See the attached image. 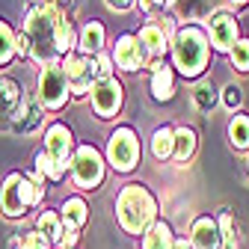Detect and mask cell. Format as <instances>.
<instances>
[{
    "mask_svg": "<svg viewBox=\"0 0 249 249\" xmlns=\"http://www.w3.org/2000/svg\"><path fill=\"white\" fill-rule=\"evenodd\" d=\"M21 30L30 39V59L39 69L77 51V30L59 3H45V0L33 3L24 15Z\"/></svg>",
    "mask_w": 249,
    "mask_h": 249,
    "instance_id": "1",
    "label": "cell"
},
{
    "mask_svg": "<svg viewBox=\"0 0 249 249\" xmlns=\"http://www.w3.org/2000/svg\"><path fill=\"white\" fill-rule=\"evenodd\" d=\"M211 39L205 24H181L169 48V62L184 80H202L211 62Z\"/></svg>",
    "mask_w": 249,
    "mask_h": 249,
    "instance_id": "2",
    "label": "cell"
},
{
    "mask_svg": "<svg viewBox=\"0 0 249 249\" xmlns=\"http://www.w3.org/2000/svg\"><path fill=\"white\" fill-rule=\"evenodd\" d=\"M116 223L124 234L140 237L158 223V199L145 184H124L116 196Z\"/></svg>",
    "mask_w": 249,
    "mask_h": 249,
    "instance_id": "3",
    "label": "cell"
},
{
    "mask_svg": "<svg viewBox=\"0 0 249 249\" xmlns=\"http://www.w3.org/2000/svg\"><path fill=\"white\" fill-rule=\"evenodd\" d=\"M45 178L33 169V172H9L3 178V187H0V211H3V216H9V220H21V216L30 211L42 205L45 199Z\"/></svg>",
    "mask_w": 249,
    "mask_h": 249,
    "instance_id": "4",
    "label": "cell"
},
{
    "mask_svg": "<svg viewBox=\"0 0 249 249\" xmlns=\"http://www.w3.org/2000/svg\"><path fill=\"white\" fill-rule=\"evenodd\" d=\"M107 166L116 169L119 175H128L140 166L142 160V145H140V134L131 124H119V128L107 137V148H104Z\"/></svg>",
    "mask_w": 249,
    "mask_h": 249,
    "instance_id": "5",
    "label": "cell"
},
{
    "mask_svg": "<svg viewBox=\"0 0 249 249\" xmlns=\"http://www.w3.org/2000/svg\"><path fill=\"white\" fill-rule=\"evenodd\" d=\"M71 181L74 187H80V190H98V187L104 184L107 178V158L89 142H80L71 154Z\"/></svg>",
    "mask_w": 249,
    "mask_h": 249,
    "instance_id": "6",
    "label": "cell"
},
{
    "mask_svg": "<svg viewBox=\"0 0 249 249\" xmlns=\"http://www.w3.org/2000/svg\"><path fill=\"white\" fill-rule=\"evenodd\" d=\"M71 98V86L69 77L62 71L59 62H51V66H42L36 74V101L42 110L48 113H59Z\"/></svg>",
    "mask_w": 249,
    "mask_h": 249,
    "instance_id": "7",
    "label": "cell"
},
{
    "mask_svg": "<svg viewBox=\"0 0 249 249\" xmlns=\"http://www.w3.org/2000/svg\"><path fill=\"white\" fill-rule=\"evenodd\" d=\"M62 71L69 77V86H71V98H86L92 86L98 83L101 71H98V59L89 56V53H80V51H71L59 59Z\"/></svg>",
    "mask_w": 249,
    "mask_h": 249,
    "instance_id": "8",
    "label": "cell"
},
{
    "mask_svg": "<svg viewBox=\"0 0 249 249\" xmlns=\"http://www.w3.org/2000/svg\"><path fill=\"white\" fill-rule=\"evenodd\" d=\"M211 48L216 53H231V48L240 42V27H237V15L231 9H216L213 15H208L205 21Z\"/></svg>",
    "mask_w": 249,
    "mask_h": 249,
    "instance_id": "9",
    "label": "cell"
},
{
    "mask_svg": "<svg viewBox=\"0 0 249 249\" xmlns=\"http://www.w3.org/2000/svg\"><path fill=\"white\" fill-rule=\"evenodd\" d=\"M89 101H92V110H95L98 119H104V122L116 119L122 113V104H124L122 80L119 77H98V83L89 92Z\"/></svg>",
    "mask_w": 249,
    "mask_h": 249,
    "instance_id": "10",
    "label": "cell"
},
{
    "mask_svg": "<svg viewBox=\"0 0 249 249\" xmlns=\"http://www.w3.org/2000/svg\"><path fill=\"white\" fill-rule=\"evenodd\" d=\"M110 53H113V59H116V69L128 71V74L142 71V69H148L151 62H154L137 33H122V36H116V45H113Z\"/></svg>",
    "mask_w": 249,
    "mask_h": 249,
    "instance_id": "11",
    "label": "cell"
},
{
    "mask_svg": "<svg viewBox=\"0 0 249 249\" xmlns=\"http://www.w3.org/2000/svg\"><path fill=\"white\" fill-rule=\"evenodd\" d=\"M27 92L15 77L0 74V131H12V124L24 107Z\"/></svg>",
    "mask_w": 249,
    "mask_h": 249,
    "instance_id": "12",
    "label": "cell"
},
{
    "mask_svg": "<svg viewBox=\"0 0 249 249\" xmlns=\"http://www.w3.org/2000/svg\"><path fill=\"white\" fill-rule=\"evenodd\" d=\"M77 142H74V134L69 124L62 122H53L45 128V151L59 163V166H71V154H74Z\"/></svg>",
    "mask_w": 249,
    "mask_h": 249,
    "instance_id": "13",
    "label": "cell"
},
{
    "mask_svg": "<svg viewBox=\"0 0 249 249\" xmlns=\"http://www.w3.org/2000/svg\"><path fill=\"white\" fill-rule=\"evenodd\" d=\"M175 69H172V62L160 59V62H151L148 66V92H151V98L158 101V104H166L175 98Z\"/></svg>",
    "mask_w": 249,
    "mask_h": 249,
    "instance_id": "14",
    "label": "cell"
},
{
    "mask_svg": "<svg viewBox=\"0 0 249 249\" xmlns=\"http://www.w3.org/2000/svg\"><path fill=\"white\" fill-rule=\"evenodd\" d=\"M190 246L193 249H220L223 246V234H220V223L213 216H196L190 226Z\"/></svg>",
    "mask_w": 249,
    "mask_h": 249,
    "instance_id": "15",
    "label": "cell"
},
{
    "mask_svg": "<svg viewBox=\"0 0 249 249\" xmlns=\"http://www.w3.org/2000/svg\"><path fill=\"white\" fill-rule=\"evenodd\" d=\"M140 42L145 45V51L151 53V59L154 62H160V59H166V53H169V48H172V39L163 33V27L158 24V21H145L142 27H140Z\"/></svg>",
    "mask_w": 249,
    "mask_h": 249,
    "instance_id": "16",
    "label": "cell"
},
{
    "mask_svg": "<svg viewBox=\"0 0 249 249\" xmlns=\"http://www.w3.org/2000/svg\"><path fill=\"white\" fill-rule=\"evenodd\" d=\"M104 45H107V27H104L98 18L83 21V27L77 30V51L95 56V53L104 51Z\"/></svg>",
    "mask_w": 249,
    "mask_h": 249,
    "instance_id": "17",
    "label": "cell"
},
{
    "mask_svg": "<svg viewBox=\"0 0 249 249\" xmlns=\"http://www.w3.org/2000/svg\"><path fill=\"white\" fill-rule=\"evenodd\" d=\"M59 216H62V226H66V231H80L89 220V205L83 196H69L66 202H62L59 208Z\"/></svg>",
    "mask_w": 249,
    "mask_h": 249,
    "instance_id": "18",
    "label": "cell"
},
{
    "mask_svg": "<svg viewBox=\"0 0 249 249\" xmlns=\"http://www.w3.org/2000/svg\"><path fill=\"white\" fill-rule=\"evenodd\" d=\"M216 3L220 0H178V6H175V18L184 21V24H196L199 18H208L213 15Z\"/></svg>",
    "mask_w": 249,
    "mask_h": 249,
    "instance_id": "19",
    "label": "cell"
},
{
    "mask_svg": "<svg viewBox=\"0 0 249 249\" xmlns=\"http://www.w3.org/2000/svg\"><path fill=\"white\" fill-rule=\"evenodd\" d=\"M39 116H42V107L36 101V95H30L27 92V98H24V107L12 124V134H30V131H36L39 128Z\"/></svg>",
    "mask_w": 249,
    "mask_h": 249,
    "instance_id": "20",
    "label": "cell"
},
{
    "mask_svg": "<svg viewBox=\"0 0 249 249\" xmlns=\"http://www.w3.org/2000/svg\"><path fill=\"white\" fill-rule=\"evenodd\" d=\"M18 59V30L6 18H0V69H9Z\"/></svg>",
    "mask_w": 249,
    "mask_h": 249,
    "instance_id": "21",
    "label": "cell"
},
{
    "mask_svg": "<svg viewBox=\"0 0 249 249\" xmlns=\"http://www.w3.org/2000/svg\"><path fill=\"white\" fill-rule=\"evenodd\" d=\"M172 246H175V234L166 220H158L142 234V249H172Z\"/></svg>",
    "mask_w": 249,
    "mask_h": 249,
    "instance_id": "22",
    "label": "cell"
},
{
    "mask_svg": "<svg viewBox=\"0 0 249 249\" xmlns=\"http://www.w3.org/2000/svg\"><path fill=\"white\" fill-rule=\"evenodd\" d=\"M151 154L158 160H169L175 154V128L172 124H160V128L151 134Z\"/></svg>",
    "mask_w": 249,
    "mask_h": 249,
    "instance_id": "23",
    "label": "cell"
},
{
    "mask_svg": "<svg viewBox=\"0 0 249 249\" xmlns=\"http://www.w3.org/2000/svg\"><path fill=\"white\" fill-rule=\"evenodd\" d=\"M33 169L45 178V181H51V184H59L62 178H66L69 175V166H59L53 158H51V154L45 151V148H39L36 151V160H33Z\"/></svg>",
    "mask_w": 249,
    "mask_h": 249,
    "instance_id": "24",
    "label": "cell"
},
{
    "mask_svg": "<svg viewBox=\"0 0 249 249\" xmlns=\"http://www.w3.org/2000/svg\"><path fill=\"white\" fill-rule=\"evenodd\" d=\"M36 229H39V231H42L51 243H59V240H62V234H66V226H62L59 211H51V208H45V211L39 213Z\"/></svg>",
    "mask_w": 249,
    "mask_h": 249,
    "instance_id": "25",
    "label": "cell"
},
{
    "mask_svg": "<svg viewBox=\"0 0 249 249\" xmlns=\"http://www.w3.org/2000/svg\"><path fill=\"white\" fill-rule=\"evenodd\" d=\"M229 142L234 151H249V116L237 113L229 122Z\"/></svg>",
    "mask_w": 249,
    "mask_h": 249,
    "instance_id": "26",
    "label": "cell"
},
{
    "mask_svg": "<svg viewBox=\"0 0 249 249\" xmlns=\"http://www.w3.org/2000/svg\"><path fill=\"white\" fill-rule=\"evenodd\" d=\"M193 151H196V131L193 128H175V154L172 158L178 160V163H187L193 158Z\"/></svg>",
    "mask_w": 249,
    "mask_h": 249,
    "instance_id": "27",
    "label": "cell"
},
{
    "mask_svg": "<svg viewBox=\"0 0 249 249\" xmlns=\"http://www.w3.org/2000/svg\"><path fill=\"white\" fill-rule=\"evenodd\" d=\"M216 101H220V92H216V86H213L211 80H199L196 89H193V104H196L202 113H211Z\"/></svg>",
    "mask_w": 249,
    "mask_h": 249,
    "instance_id": "28",
    "label": "cell"
},
{
    "mask_svg": "<svg viewBox=\"0 0 249 249\" xmlns=\"http://www.w3.org/2000/svg\"><path fill=\"white\" fill-rule=\"evenodd\" d=\"M220 234H223V246L226 249H237V226H234V216L229 213V211H223L220 213Z\"/></svg>",
    "mask_w": 249,
    "mask_h": 249,
    "instance_id": "29",
    "label": "cell"
},
{
    "mask_svg": "<svg viewBox=\"0 0 249 249\" xmlns=\"http://www.w3.org/2000/svg\"><path fill=\"white\" fill-rule=\"evenodd\" d=\"M229 59H231V66H234L240 74H246V71H249V39H243V36H240V42L231 48Z\"/></svg>",
    "mask_w": 249,
    "mask_h": 249,
    "instance_id": "30",
    "label": "cell"
},
{
    "mask_svg": "<svg viewBox=\"0 0 249 249\" xmlns=\"http://www.w3.org/2000/svg\"><path fill=\"white\" fill-rule=\"evenodd\" d=\"M220 101H223V107H226V110H231V113H234V110L243 104V89H240L237 83H229V86L220 92Z\"/></svg>",
    "mask_w": 249,
    "mask_h": 249,
    "instance_id": "31",
    "label": "cell"
},
{
    "mask_svg": "<svg viewBox=\"0 0 249 249\" xmlns=\"http://www.w3.org/2000/svg\"><path fill=\"white\" fill-rule=\"evenodd\" d=\"M21 240H24V249H53V243H51L39 229L24 231V234H21Z\"/></svg>",
    "mask_w": 249,
    "mask_h": 249,
    "instance_id": "32",
    "label": "cell"
},
{
    "mask_svg": "<svg viewBox=\"0 0 249 249\" xmlns=\"http://www.w3.org/2000/svg\"><path fill=\"white\" fill-rule=\"evenodd\" d=\"M95 59H98V71H101V77H116V59H113V53L104 48L101 53H95Z\"/></svg>",
    "mask_w": 249,
    "mask_h": 249,
    "instance_id": "33",
    "label": "cell"
},
{
    "mask_svg": "<svg viewBox=\"0 0 249 249\" xmlns=\"http://www.w3.org/2000/svg\"><path fill=\"white\" fill-rule=\"evenodd\" d=\"M107 3V9H113V12H131L134 6H137V0H104Z\"/></svg>",
    "mask_w": 249,
    "mask_h": 249,
    "instance_id": "34",
    "label": "cell"
},
{
    "mask_svg": "<svg viewBox=\"0 0 249 249\" xmlns=\"http://www.w3.org/2000/svg\"><path fill=\"white\" fill-rule=\"evenodd\" d=\"M77 240H80V231H66L56 246H59V249H77Z\"/></svg>",
    "mask_w": 249,
    "mask_h": 249,
    "instance_id": "35",
    "label": "cell"
},
{
    "mask_svg": "<svg viewBox=\"0 0 249 249\" xmlns=\"http://www.w3.org/2000/svg\"><path fill=\"white\" fill-rule=\"evenodd\" d=\"M18 56L21 59H30V39H27L24 30H18Z\"/></svg>",
    "mask_w": 249,
    "mask_h": 249,
    "instance_id": "36",
    "label": "cell"
},
{
    "mask_svg": "<svg viewBox=\"0 0 249 249\" xmlns=\"http://www.w3.org/2000/svg\"><path fill=\"white\" fill-rule=\"evenodd\" d=\"M226 3H229L231 12H237V9H246L249 6V0H226Z\"/></svg>",
    "mask_w": 249,
    "mask_h": 249,
    "instance_id": "37",
    "label": "cell"
},
{
    "mask_svg": "<svg viewBox=\"0 0 249 249\" xmlns=\"http://www.w3.org/2000/svg\"><path fill=\"white\" fill-rule=\"evenodd\" d=\"M6 249H24V240H21V234H15V237H9V243H6Z\"/></svg>",
    "mask_w": 249,
    "mask_h": 249,
    "instance_id": "38",
    "label": "cell"
},
{
    "mask_svg": "<svg viewBox=\"0 0 249 249\" xmlns=\"http://www.w3.org/2000/svg\"><path fill=\"white\" fill-rule=\"evenodd\" d=\"M172 249H193V246H190V240H187V237H175V246Z\"/></svg>",
    "mask_w": 249,
    "mask_h": 249,
    "instance_id": "39",
    "label": "cell"
},
{
    "mask_svg": "<svg viewBox=\"0 0 249 249\" xmlns=\"http://www.w3.org/2000/svg\"><path fill=\"white\" fill-rule=\"evenodd\" d=\"M45 3H56V0H45Z\"/></svg>",
    "mask_w": 249,
    "mask_h": 249,
    "instance_id": "40",
    "label": "cell"
}]
</instances>
